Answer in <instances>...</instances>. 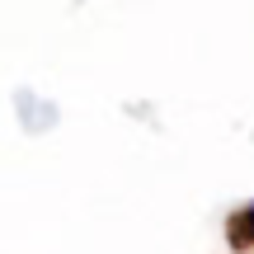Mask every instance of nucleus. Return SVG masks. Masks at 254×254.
I'll return each instance as SVG.
<instances>
[{
    "mask_svg": "<svg viewBox=\"0 0 254 254\" xmlns=\"http://www.w3.org/2000/svg\"><path fill=\"white\" fill-rule=\"evenodd\" d=\"M226 240H231V250H250L254 245V207L236 212V217L226 221Z\"/></svg>",
    "mask_w": 254,
    "mask_h": 254,
    "instance_id": "1",
    "label": "nucleus"
}]
</instances>
